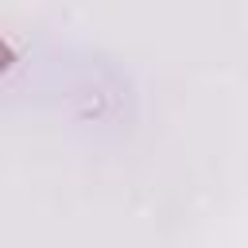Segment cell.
I'll return each instance as SVG.
<instances>
[{
  "label": "cell",
  "instance_id": "cell-1",
  "mask_svg": "<svg viewBox=\"0 0 248 248\" xmlns=\"http://www.w3.org/2000/svg\"><path fill=\"white\" fill-rule=\"evenodd\" d=\"M8 66H12V50H8V46H4V43H0V74H4V70H8Z\"/></svg>",
  "mask_w": 248,
  "mask_h": 248
}]
</instances>
